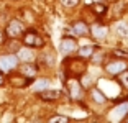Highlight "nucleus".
I'll list each match as a JSON object with an SVG mask.
<instances>
[{"label": "nucleus", "instance_id": "nucleus-1", "mask_svg": "<svg viewBox=\"0 0 128 123\" xmlns=\"http://www.w3.org/2000/svg\"><path fill=\"white\" fill-rule=\"evenodd\" d=\"M23 44L25 46H31V48H43L44 46V40L34 30H28L23 34Z\"/></svg>", "mask_w": 128, "mask_h": 123}, {"label": "nucleus", "instance_id": "nucleus-2", "mask_svg": "<svg viewBox=\"0 0 128 123\" xmlns=\"http://www.w3.org/2000/svg\"><path fill=\"white\" fill-rule=\"evenodd\" d=\"M18 56L16 54H0V71L8 72L18 66Z\"/></svg>", "mask_w": 128, "mask_h": 123}, {"label": "nucleus", "instance_id": "nucleus-3", "mask_svg": "<svg viewBox=\"0 0 128 123\" xmlns=\"http://www.w3.org/2000/svg\"><path fill=\"white\" fill-rule=\"evenodd\" d=\"M23 31H25V28H23V23L18 22V20H12V22L7 25V28H5V34H7L10 40H15V38L22 36Z\"/></svg>", "mask_w": 128, "mask_h": 123}, {"label": "nucleus", "instance_id": "nucleus-4", "mask_svg": "<svg viewBox=\"0 0 128 123\" xmlns=\"http://www.w3.org/2000/svg\"><path fill=\"white\" fill-rule=\"evenodd\" d=\"M126 113H128V102L118 104L117 107H113L112 110H110V120H112V122H122Z\"/></svg>", "mask_w": 128, "mask_h": 123}, {"label": "nucleus", "instance_id": "nucleus-5", "mask_svg": "<svg viewBox=\"0 0 128 123\" xmlns=\"http://www.w3.org/2000/svg\"><path fill=\"white\" fill-rule=\"evenodd\" d=\"M66 86H68V90H69L71 98H74V100L80 98V95H82V84H80L77 79L74 77L72 80H66Z\"/></svg>", "mask_w": 128, "mask_h": 123}, {"label": "nucleus", "instance_id": "nucleus-6", "mask_svg": "<svg viewBox=\"0 0 128 123\" xmlns=\"http://www.w3.org/2000/svg\"><path fill=\"white\" fill-rule=\"evenodd\" d=\"M77 48H79V46H77V43H76L74 38L66 36V38H62V40H61L59 49H61V52H62V54H71V52L77 51Z\"/></svg>", "mask_w": 128, "mask_h": 123}, {"label": "nucleus", "instance_id": "nucleus-7", "mask_svg": "<svg viewBox=\"0 0 128 123\" xmlns=\"http://www.w3.org/2000/svg\"><path fill=\"white\" fill-rule=\"evenodd\" d=\"M72 33H74L76 36H89V34H90V28L84 22H76L74 25H72Z\"/></svg>", "mask_w": 128, "mask_h": 123}, {"label": "nucleus", "instance_id": "nucleus-8", "mask_svg": "<svg viewBox=\"0 0 128 123\" xmlns=\"http://www.w3.org/2000/svg\"><path fill=\"white\" fill-rule=\"evenodd\" d=\"M36 72H38V66L34 62H23L22 72H20V74H23V77L33 79L34 76H36Z\"/></svg>", "mask_w": 128, "mask_h": 123}, {"label": "nucleus", "instance_id": "nucleus-9", "mask_svg": "<svg viewBox=\"0 0 128 123\" xmlns=\"http://www.w3.org/2000/svg\"><path fill=\"white\" fill-rule=\"evenodd\" d=\"M126 69V64L122 62V61H113V62L107 64V72L112 76H118L120 72H123Z\"/></svg>", "mask_w": 128, "mask_h": 123}, {"label": "nucleus", "instance_id": "nucleus-10", "mask_svg": "<svg viewBox=\"0 0 128 123\" xmlns=\"http://www.w3.org/2000/svg\"><path fill=\"white\" fill-rule=\"evenodd\" d=\"M38 95H40L43 100H46V102H54V100H58V98L62 95V92H61V90H51V89H46V90H43V92H40Z\"/></svg>", "mask_w": 128, "mask_h": 123}, {"label": "nucleus", "instance_id": "nucleus-11", "mask_svg": "<svg viewBox=\"0 0 128 123\" xmlns=\"http://www.w3.org/2000/svg\"><path fill=\"white\" fill-rule=\"evenodd\" d=\"M16 56H18L20 61H25V62H33L34 61V52L28 48H20L18 52H16Z\"/></svg>", "mask_w": 128, "mask_h": 123}, {"label": "nucleus", "instance_id": "nucleus-12", "mask_svg": "<svg viewBox=\"0 0 128 123\" xmlns=\"http://www.w3.org/2000/svg\"><path fill=\"white\" fill-rule=\"evenodd\" d=\"M90 34L97 40H105L107 36V28L105 26H100V25H94L90 28Z\"/></svg>", "mask_w": 128, "mask_h": 123}, {"label": "nucleus", "instance_id": "nucleus-13", "mask_svg": "<svg viewBox=\"0 0 128 123\" xmlns=\"http://www.w3.org/2000/svg\"><path fill=\"white\" fill-rule=\"evenodd\" d=\"M95 51H97V49L92 44H86V46H82V48H77V54H79L80 58H90Z\"/></svg>", "mask_w": 128, "mask_h": 123}, {"label": "nucleus", "instance_id": "nucleus-14", "mask_svg": "<svg viewBox=\"0 0 128 123\" xmlns=\"http://www.w3.org/2000/svg\"><path fill=\"white\" fill-rule=\"evenodd\" d=\"M49 84L51 82L48 80V79H40V80H36L34 82V92L36 94H40V92H43V90H46V89H49Z\"/></svg>", "mask_w": 128, "mask_h": 123}, {"label": "nucleus", "instance_id": "nucleus-15", "mask_svg": "<svg viewBox=\"0 0 128 123\" xmlns=\"http://www.w3.org/2000/svg\"><path fill=\"white\" fill-rule=\"evenodd\" d=\"M90 95H92V100H94L95 104H105V102H107V97L98 89H92L90 90Z\"/></svg>", "mask_w": 128, "mask_h": 123}, {"label": "nucleus", "instance_id": "nucleus-16", "mask_svg": "<svg viewBox=\"0 0 128 123\" xmlns=\"http://www.w3.org/2000/svg\"><path fill=\"white\" fill-rule=\"evenodd\" d=\"M115 31H117V34H118V36L126 38V36H128V23L120 22L117 26H115Z\"/></svg>", "mask_w": 128, "mask_h": 123}, {"label": "nucleus", "instance_id": "nucleus-17", "mask_svg": "<svg viewBox=\"0 0 128 123\" xmlns=\"http://www.w3.org/2000/svg\"><path fill=\"white\" fill-rule=\"evenodd\" d=\"M92 12H94L95 15H104V13H105L107 12V5H104L102 4V2H95L94 5H92Z\"/></svg>", "mask_w": 128, "mask_h": 123}, {"label": "nucleus", "instance_id": "nucleus-18", "mask_svg": "<svg viewBox=\"0 0 128 123\" xmlns=\"http://www.w3.org/2000/svg\"><path fill=\"white\" fill-rule=\"evenodd\" d=\"M118 80H120V84L123 87H126L128 89V72H120V74H118Z\"/></svg>", "mask_w": 128, "mask_h": 123}, {"label": "nucleus", "instance_id": "nucleus-19", "mask_svg": "<svg viewBox=\"0 0 128 123\" xmlns=\"http://www.w3.org/2000/svg\"><path fill=\"white\" fill-rule=\"evenodd\" d=\"M59 2L68 8H72V7H76V5L79 4V0H59Z\"/></svg>", "mask_w": 128, "mask_h": 123}, {"label": "nucleus", "instance_id": "nucleus-20", "mask_svg": "<svg viewBox=\"0 0 128 123\" xmlns=\"http://www.w3.org/2000/svg\"><path fill=\"white\" fill-rule=\"evenodd\" d=\"M49 122H51V123H54V122L68 123V122H69V118H68V116H53V118H49Z\"/></svg>", "mask_w": 128, "mask_h": 123}, {"label": "nucleus", "instance_id": "nucleus-21", "mask_svg": "<svg viewBox=\"0 0 128 123\" xmlns=\"http://www.w3.org/2000/svg\"><path fill=\"white\" fill-rule=\"evenodd\" d=\"M92 56H94V54H92ZM102 58H104V56H102L100 52H97V54L94 56V64H100L102 62Z\"/></svg>", "mask_w": 128, "mask_h": 123}, {"label": "nucleus", "instance_id": "nucleus-22", "mask_svg": "<svg viewBox=\"0 0 128 123\" xmlns=\"http://www.w3.org/2000/svg\"><path fill=\"white\" fill-rule=\"evenodd\" d=\"M84 86H90L92 84V77H89V76H86V77H84V82H82Z\"/></svg>", "mask_w": 128, "mask_h": 123}, {"label": "nucleus", "instance_id": "nucleus-23", "mask_svg": "<svg viewBox=\"0 0 128 123\" xmlns=\"http://www.w3.org/2000/svg\"><path fill=\"white\" fill-rule=\"evenodd\" d=\"M117 56H123V58H128V52H122V51H115Z\"/></svg>", "mask_w": 128, "mask_h": 123}, {"label": "nucleus", "instance_id": "nucleus-24", "mask_svg": "<svg viewBox=\"0 0 128 123\" xmlns=\"http://www.w3.org/2000/svg\"><path fill=\"white\" fill-rule=\"evenodd\" d=\"M4 84V77H2V74H0V86Z\"/></svg>", "mask_w": 128, "mask_h": 123}, {"label": "nucleus", "instance_id": "nucleus-25", "mask_svg": "<svg viewBox=\"0 0 128 123\" xmlns=\"http://www.w3.org/2000/svg\"><path fill=\"white\" fill-rule=\"evenodd\" d=\"M0 43H2V34H0Z\"/></svg>", "mask_w": 128, "mask_h": 123}, {"label": "nucleus", "instance_id": "nucleus-26", "mask_svg": "<svg viewBox=\"0 0 128 123\" xmlns=\"http://www.w3.org/2000/svg\"><path fill=\"white\" fill-rule=\"evenodd\" d=\"M95 2H102V0H95Z\"/></svg>", "mask_w": 128, "mask_h": 123}, {"label": "nucleus", "instance_id": "nucleus-27", "mask_svg": "<svg viewBox=\"0 0 128 123\" xmlns=\"http://www.w3.org/2000/svg\"><path fill=\"white\" fill-rule=\"evenodd\" d=\"M126 120H128V118H126Z\"/></svg>", "mask_w": 128, "mask_h": 123}]
</instances>
